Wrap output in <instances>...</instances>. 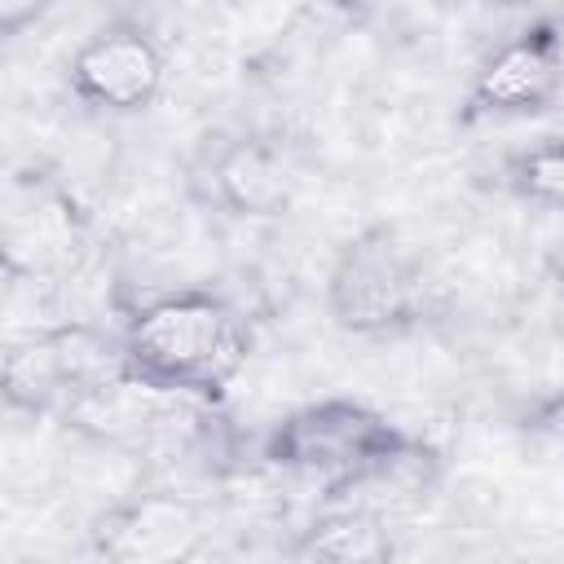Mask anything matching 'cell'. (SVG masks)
I'll return each instance as SVG.
<instances>
[{"label": "cell", "mask_w": 564, "mask_h": 564, "mask_svg": "<svg viewBox=\"0 0 564 564\" xmlns=\"http://www.w3.org/2000/svg\"><path fill=\"white\" fill-rule=\"evenodd\" d=\"M57 0H0V35L18 40L26 26H35Z\"/></svg>", "instance_id": "4fadbf2b"}, {"label": "cell", "mask_w": 564, "mask_h": 564, "mask_svg": "<svg viewBox=\"0 0 564 564\" xmlns=\"http://www.w3.org/2000/svg\"><path fill=\"white\" fill-rule=\"evenodd\" d=\"M167 84V57L159 35L137 18H110L93 26L66 62V88L97 115H145Z\"/></svg>", "instance_id": "9c48e42d"}, {"label": "cell", "mask_w": 564, "mask_h": 564, "mask_svg": "<svg viewBox=\"0 0 564 564\" xmlns=\"http://www.w3.org/2000/svg\"><path fill=\"white\" fill-rule=\"evenodd\" d=\"M485 4H498V9H520V4H529V0H485Z\"/></svg>", "instance_id": "5bb4252c"}, {"label": "cell", "mask_w": 564, "mask_h": 564, "mask_svg": "<svg viewBox=\"0 0 564 564\" xmlns=\"http://www.w3.org/2000/svg\"><path fill=\"white\" fill-rule=\"evenodd\" d=\"M498 189L516 203L564 216V137H538L498 163Z\"/></svg>", "instance_id": "8fae6325"}, {"label": "cell", "mask_w": 564, "mask_h": 564, "mask_svg": "<svg viewBox=\"0 0 564 564\" xmlns=\"http://www.w3.org/2000/svg\"><path fill=\"white\" fill-rule=\"evenodd\" d=\"M119 370H128L119 326L106 330L97 322L66 317L9 335L0 352V392L18 414L57 419L79 392Z\"/></svg>", "instance_id": "5b68a950"}, {"label": "cell", "mask_w": 564, "mask_h": 564, "mask_svg": "<svg viewBox=\"0 0 564 564\" xmlns=\"http://www.w3.org/2000/svg\"><path fill=\"white\" fill-rule=\"evenodd\" d=\"M119 339L137 379L198 401H225L256 348L242 308L212 286H181L128 304Z\"/></svg>", "instance_id": "6da1fadb"}, {"label": "cell", "mask_w": 564, "mask_h": 564, "mask_svg": "<svg viewBox=\"0 0 564 564\" xmlns=\"http://www.w3.org/2000/svg\"><path fill=\"white\" fill-rule=\"evenodd\" d=\"M304 189V163L282 132H216L185 163V194L234 220H282Z\"/></svg>", "instance_id": "8992f818"}, {"label": "cell", "mask_w": 564, "mask_h": 564, "mask_svg": "<svg viewBox=\"0 0 564 564\" xmlns=\"http://www.w3.org/2000/svg\"><path fill=\"white\" fill-rule=\"evenodd\" d=\"M449 308L427 256L388 220L339 242L326 269V313L344 335L401 339L427 330Z\"/></svg>", "instance_id": "7a4b0ae2"}, {"label": "cell", "mask_w": 564, "mask_h": 564, "mask_svg": "<svg viewBox=\"0 0 564 564\" xmlns=\"http://www.w3.org/2000/svg\"><path fill=\"white\" fill-rule=\"evenodd\" d=\"M216 516L203 498L181 489H137L84 529V555L101 564H181L212 546Z\"/></svg>", "instance_id": "ba28073f"}, {"label": "cell", "mask_w": 564, "mask_h": 564, "mask_svg": "<svg viewBox=\"0 0 564 564\" xmlns=\"http://www.w3.org/2000/svg\"><path fill=\"white\" fill-rule=\"evenodd\" d=\"M511 423H516V432H524V436H533V441H542V445L564 449V383L524 397V401L516 405Z\"/></svg>", "instance_id": "7c38bea8"}, {"label": "cell", "mask_w": 564, "mask_h": 564, "mask_svg": "<svg viewBox=\"0 0 564 564\" xmlns=\"http://www.w3.org/2000/svg\"><path fill=\"white\" fill-rule=\"evenodd\" d=\"M564 97V22L529 18L516 35L489 48L463 93L458 123H516L555 110Z\"/></svg>", "instance_id": "52a82bcc"}, {"label": "cell", "mask_w": 564, "mask_h": 564, "mask_svg": "<svg viewBox=\"0 0 564 564\" xmlns=\"http://www.w3.org/2000/svg\"><path fill=\"white\" fill-rule=\"evenodd\" d=\"M419 436L352 397H322L282 414L260 436V458L273 471L317 480L322 494L352 485L357 476L392 463Z\"/></svg>", "instance_id": "3957f363"}, {"label": "cell", "mask_w": 564, "mask_h": 564, "mask_svg": "<svg viewBox=\"0 0 564 564\" xmlns=\"http://www.w3.org/2000/svg\"><path fill=\"white\" fill-rule=\"evenodd\" d=\"M0 256L9 282H70L93 256V216L48 163H18L4 181Z\"/></svg>", "instance_id": "277c9868"}, {"label": "cell", "mask_w": 564, "mask_h": 564, "mask_svg": "<svg viewBox=\"0 0 564 564\" xmlns=\"http://www.w3.org/2000/svg\"><path fill=\"white\" fill-rule=\"evenodd\" d=\"M282 555L300 564H388L397 555V538L392 520L375 507L322 502V511L282 546Z\"/></svg>", "instance_id": "30bf717a"}]
</instances>
